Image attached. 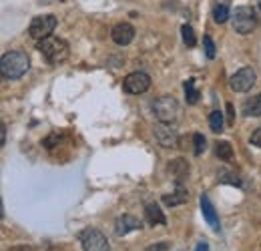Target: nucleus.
Here are the masks:
<instances>
[{
  "mask_svg": "<svg viewBox=\"0 0 261 251\" xmlns=\"http://www.w3.org/2000/svg\"><path fill=\"white\" fill-rule=\"evenodd\" d=\"M111 38L115 40V44H119V46H127V44H130V40L135 38V29L130 27L129 22H119V24L113 27Z\"/></svg>",
  "mask_w": 261,
  "mask_h": 251,
  "instance_id": "9d476101",
  "label": "nucleus"
},
{
  "mask_svg": "<svg viewBox=\"0 0 261 251\" xmlns=\"http://www.w3.org/2000/svg\"><path fill=\"white\" fill-rule=\"evenodd\" d=\"M137 229H141V221L137 219L135 215H123V217H119L117 223H115V233L119 237L127 235L130 231H137Z\"/></svg>",
  "mask_w": 261,
  "mask_h": 251,
  "instance_id": "9b49d317",
  "label": "nucleus"
},
{
  "mask_svg": "<svg viewBox=\"0 0 261 251\" xmlns=\"http://www.w3.org/2000/svg\"><path fill=\"white\" fill-rule=\"evenodd\" d=\"M255 81H257V72L251 66H243V68H239L229 79V87L235 93H247V91H251V87L255 85Z\"/></svg>",
  "mask_w": 261,
  "mask_h": 251,
  "instance_id": "423d86ee",
  "label": "nucleus"
},
{
  "mask_svg": "<svg viewBox=\"0 0 261 251\" xmlns=\"http://www.w3.org/2000/svg\"><path fill=\"white\" fill-rule=\"evenodd\" d=\"M167 249H169V243H167V241H159V243H155V245L147 247L145 251H167Z\"/></svg>",
  "mask_w": 261,
  "mask_h": 251,
  "instance_id": "b1692460",
  "label": "nucleus"
},
{
  "mask_svg": "<svg viewBox=\"0 0 261 251\" xmlns=\"http://www.w3.org/2000/svg\"><path fill=\"white\" fill-rule=\"evenodd\" d=\"M195 251H209V245H207L205 241H201V243H199V245L195 247Z\"/></svg>",
  "mask_w": 261,
  "mask_h": 251,
  "instance_id": "cd10ccee",
  "label": "nucleus"
},
{
  "mask_svg": "<svg viewBox=\"0 0 261 251\" xmlns=\"http://www.w3.org/2000/svg\"><path fill=\"white\" fill-rule=\"evenodd\" d=\"M153 135H155V141L165 147V149H171L177 145V129L173 127V123H157L153 129Z\"/></svg>",
  "mask_w": 261,
  "mask_h": 251,
  "instance_id": "1a4fd4ad",
  "label": "nucleus"
},
{
  "mask_svg": "<svg viewBox=\"0 0 261 251\" xmlns=\"http://www.w3.org/2000/svg\"><path fill=\"white\" fill-rule=\"evenodd\" d=\"M251 143H253L255 147H261V127L251 133Z\"/></svg>",
  "mask_w": 261,
  "mask_h": 251,
  "instance_id": "393cba45",
  "label": "nucleus"
},
{
  "mask_svg": "<svg viewBox=\"0 0 261 251\" xmlns=\"http://www.w3.org/2000/svg\"><path fill=\"white\" fill-rule=\"evenodd\" d=\"M209 125H211L213 133H221L223 131V113L221 111H213L209 115Z\"/></svg>",
  "mask_w": 261,
  "mask_h": 251,
  "instance_id": "aec40b11",
  "label": "nucleus"
},
{
  "mask_svg": "<svg viewBox=\"0 0 261 251\" xmlns=\"http://www.w3.org/2000/svg\"><path fill=\"white\" fill-rule=\"evenodd\" d=\"M169 171L177 177V181H181V179L189 173V163H187L185 159H175V161L169 165Z\"/></svg>",
  "mask_w": 261,
  "mask_h": 251,
  "instance_id": "f3484780",
  "label": "nucleus"
},
{
  "mask_svg": "<svg viewBox=\"0 0 261 251\" xmlns=\"http://www.w3.org/2000/svg\"><path fill=\"white\" fill-rule=\"evenodd\" d=\"M185 96H187L189 105H195L197 101H199V91L195 89V79L185 81Z\"/></svg>",
  "mask_w": 261,
  "mask_h": 251,
  "instance_id": "6ab92c4d",
  "label": "nucleus"
},
{
  "mask_svg": "<svg viewBox=\"0 0 261 251\" xmlns=\"http://www.w3.org/2000/svg\"><path fill=\"white\" fill-rule=\"evenodd\" d=\"M31 66L29 61V55L22 53V51H12V53H6L0 61V72H2V79L6 81H14V79H20Z\"/></svg>",
  "mask_w": 261,
  "mask_h": 251,
  "instance_id": "f257e3e1",
  "label": "nucleus"
},
{
  "mask_svg": "<svg viewBox=\"0 0 261 251\" xmlns=\"http://www.w3.org/2000/svg\"><path fill=\"white\" fill-rule=\"evenodd\" d=\"M215 153L221 161H233V147L229 141H217L215 143Z\"/></svg>",
  "mask_w": 261,
  "mask_h": 251,
  "instance_id": "a211bd4d",
  "label": "nucleus"
},
{
  "mask_svg": "<svg viewBox=\"0 0 261 251\" xmlns=\"http://www.w3.org/2000/svg\"><path fill=\"white\" fill-rule=\"evenodd\" d=\"M257 6H261V0H257Z\"/></svg>",
  "mask_w": 261,
  "mask_h": 251,
  "instance_id": "c756f323",
  "label": "nucleus"
},
{
  "mask_svg": "<svg viewBox=\"0 0 261 251\" xmlns=\"http://www.w3.org/2000/svg\"><path fill=\"white\" fill-rule=\"evenodd\" d=\"M6 143V125L2 123V127H0V145H4Z\"/></svg>",
  "mask_w": 261,
  "mask_h": 251,
  "instance_id": "a878e982",
  "label": "nucleus"
},
{
  "mask_svg": "<svg viewBox=\"0 0 261 251\" xmlns=\"http://www.w3.org/2000/svg\"><path fill=\"white\" fill-rule=\"evenodd\" d=\"M203 46H205L207 59H215V42L211 40V36H203Z\"/></svg>",
  "mask_w": 261,
  "mask_h": 251,
  "instance_id": "4be33fe9",
  "label": "nucleus"
},
{
  "mask_svg": "<svg viewBox=\"0 0 261 251\" xmlns=\"http://www.w3.org/2000/svg\"><path fill=\"white\" fill-rule=\"evenodd\" d=\"M193 141H195V155H201V153L205 151V147H207V145H205V137H203L201 133H195V135H193Z\"/></svg>",
  "mask_w": 261,
  "mask_h": 251,
  "instance_id": "5701e85b",
  "label": "nucleus"
},
{
  "mask_svg": "<svg viewBox=\"0 0 261 251\" xmlns=\"http://www.w3.org/2000/svg\"><path fill=\"white\" fill-rule=\"evenodd\" d=\"M149 87H151V77L143 70L130 72L123 81V89L129 94H143L145 91H149Z\"/></svg>",
  "mask_w": 261,
  "mask_h": 251,
  "instance_id": "6e6552de",
  "label": "nucleus"
},
{
  "mask_svg": "<svg viewBox=\"0 0 261 251\" xmlns=\"http://www.w3.org/2000/svg\"><path fill=\"white\" fill-rule=\"evenodd\" d=\"M201 211H203V217H205V221L211 225V229H213V231H219V229H221V225H219V217H217V213H215V207L211 205V201H209V197H207V195H203V197H201Z\"/></svg>",
  "mask_w": 261,
  "mask_h": 251,
  "instance_id": "f8f14e48",
  "label": "nucleus"
},
{
  "mask_svg": "<svg viewBox=\"0 0 261 251\" xmlns=\"http://www.w3.org/2000/svg\"><path fill=\"white\" fill-rule=\"evenodd\" d=\"M229 16H231L229 2L227 0H217V2L213 4V20H215V22H219V24H223Z\"/></svg>",
  "mask_w": 261,
  "mask_h": 251,
  "instance_id": "4468645a",
  "label": "nucleus"
},
{
  "mask_svg": "<svg viewBox=\"0 0 261 251\" xmlns=\"http://www.w3.org/2000/svg\"><path fill=\"white\" fill-rule=\"evenodd\" d=\"M243 113L247 117H261V93L243 103Z\"/></svg>",
  "mask_w": 261,
  "mask_h": 251,
  "instance_id": "dca6fc26",
  "label": "nucleus"
},
{
  "mask_svg": "<svg viewBox=\"0 0 261 251\" xmlns=\"http://www.w3.org/2000/svg\"><path fill=\"white\" fill-rule=\"evenodd\" d=\"M81 241H83V249L85 251H109V239L105 237L102 231L98 229H85L81 233Z\"/></svg>",
  "mask_w": 261,
  "mask_h": 251,
  "instance_id": "0eeeda50",
  "label": "nucleus"
},
{
  "mask_svg": "<svg viewBox=\"0 0 261 251\" xmlns=\"http://www.w3.org/2000/svg\"><path fill=\"white\" fill-rule=\"evenodd\" d=\"M145 219L149 221L151 225H167V217L163 215V211L159 209L157 203H149L145 207Z\"/></svg>",
  "mask_w": 261,
  "mask_h": 251,
  "instance_id": "ddd939ff",
  "label": "nucleus"
},
{
  "mask_svg": "<svg viewBox=\"0 0 261 251\" xmlns=\"http://www.w3.org/2000/svg\"><path fill=\"white\" fill-rule=\"evenodd\" d=\"M153 113L161 123H175L181 115V107H179L177 98L163 94L153 103Z\"/></svg>",
  "mask_w": 261,
  "mask_h": 251,
  "instance_id": "7ed1b4c3",
  "label": "nucleus"
},
{
  "mask_svg": "<svg viewBox=\"0 0 261 251\" xmlns=\"http://www.w3.org/2000/svg\"><path fill=\"white\" fill-rule=\"evenodd\" d=\"M255 12H257V20H261V6H255Z\"/></svg>",
  "mask_w": 261,
  "mask_h": 251,
  "instance_id": "c85d7f7f",
  "label": "nucleus"
},
{
  "mask_svg": "<svg viewBox=\"0 0 261 251\" xmlns=\"http://www.w3.org/2000/svg\"><path fill=\"white\" fill-rule=\"evenodd\" d=\"M233 16V29L239 34H251L257 24V12L251 6H237Z\"/></svg>",
  "mask_w": 261,
  "mask_h": 251,
  "instance_id": "20e7f679",
  "label": "nucleus"
},
{
  "mask_svg": "<svg viewBox=\"0 0 261 251\" xmlns=\"http://www.w3.org/2000/svg\"><path fill=\"white\" fill-rule=\"evenodd\" d=\"M57 29V16L53 14H42V16H34L31 27H29V34L34 40H42L46 36H53V32Z\"/></svg>",
  "mask_w": 261,
  "mask_h": 251,
  "instance_id": "39448f33",
  "label": "nucleus"
},
{
  "mask_svg": "<svg viewBox=\"0 0 261 251\" xmlns=\"http://www.w3.org/2000/svg\"><path fill=\"white\" fill-rule=\"evenodd\" d=\"M36 48L50 64L63 63L68 57V44H66V40L59 38V36H46V38L38 40Z\"/></svg>",
  "mask_w": 261,
  "mask_h": 251,
  "instance_id": "f03ea898",
  "label": "nucleus"
},
{
  "mask_svg": "<svg viewBox=\"0 0 261 251\" xmlns=\"http://www.w3.org/2000/svg\"><path fill=\"white\" fill-rule=\"evenodd\" d=\"M181 32H183V42L187 44V46H195L197 44V36H195V31L189 27V24H183V29H181Z\"/></svg>",
  "mask_w": 261,
  "mask_h": 251,
  "instance_id": "412c9836",
  "label": "nucleus"
},
{
  "mask_svg": "<svg viewBox=\"0 0 261 251\" xmlns=\"http://www.w3.org/2000/svg\"><path fill=\"white\" fill-rule=\"evenodd\" d=\"M227 113H229V125H233V121H235V113H233V105H231V103L227 105Z\"/></svg>",
  "mask_w": 261,
  "mask_h": 251,
  "instance_id": "bb28decb",
  "label": "nucleus"
},
{
  "mask_svg": "<svg viewBox=\"0 0 261 251\" xmlns=\"http://www.w3.org/2000/svg\"><path fill=\"white\" fill-rule=\"evenodd\" d=\"M189 199V193H187V189L179 187L175 193H171V195H165L163 197V203L167 207H177V205H183L185 201Z\"/></svg>",
  "mask_w": 261,
  "mask_h": 251,
  "instance_id": "2eb2a0df",
  "label": "nucleus"
}]
</instances>
